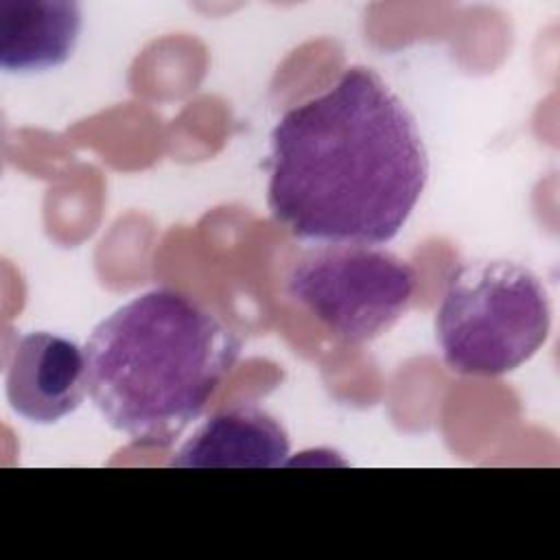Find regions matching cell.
<instances>
[{"label":"cell","instance_id":"1","mask_svg":"<svg viewBox=\"0 0 560 560\" xmlns=\"http://www.w3.org/2000/svg\"><path fill=\"white\" fill-rule=\"evenodd\" d=\"M429 179L416 116L365 66L276 122L267 206L293 236L383 245L411 217Z\"/></svg>","mask_w":560,"mask_h":560},{"label":"cell","instance_id":"2","mask_svg":"<svg viewBox=\"0 0 560 560\" xmlns=\"http://www.w3.org/2000/svg\"><path fill=\"white\" fill-rule=\"evenodd\" d=\"M88 394L103 420L140 446H173L232 372L241 339L168 287L118 306L85 341Z\"/></svg>","mask_w":560,"mask_h":560},{"label":"cell","instance_id":"3","mask_svg":"<svg viewBox=\"0 0 560 560\" xmlns=\"http://www.w3.org/2000/svg\"><path fill=\"white\" fill-rule=\"evenodd\" d=\"M551 302L540 278L512 260L457 265L435 311L444 365L462 376H503L547 341Z\"/></svg>","mask_w":560,"mask_h":560},{"label":"cell","instance_id":"4","mask_svg":"<svg viewBox=\"0 0 560 560\" xmlns=\"http://www.w3.org/2000/svg\"><path fill=\"white\" fill-rule=\"evenodd\" d=\"M416 269L376 245L317 243L289 269L287 293L332 337L359 346L389 330L409 308Z\"/></svg>","mask_w":560,"mask_h":560},{"label":"cell","instance_id":"5","mask_svg":"<svg viewBox=\"0 0 560 560\" xmlns=\"http://www.w3.org/2000/svg\"><path fill=\"white\" fill-rule=\"evenodd\" d=\"M11 409L35 424L70 416L88 394L85 352L74 341L48 330L18 337L4 370Z\"/></svg>","mask_w":560,"mask_h":560},{"label":"cell","instance_id":"6","mask_svg":"<svg viewBox=\"0 0 560 560\" xmlns=\"http://www.w3.org/2000/svg\"><path fill=\"white\" fill-rule=\"evenodd\" d=\"M289 451V435L271 413L241 405L208 418L168 464L177 468H278Z\"/></svg>","mask_w":560,"mask_h":560},{"label":"cell","instance_id":"7","mask_svg":"<svg viewBox=\"0 0 560 560\" xmlns=\"http://www.w3.org/2000/svg\"><path fill=\"white\" fill-rule=\"evenodd\" d=\"M81 31V9L68 0H2L0 66L44 72L68 61Z\"/></svg>","mask_w":560,"mask_h":560}]
</instances>
